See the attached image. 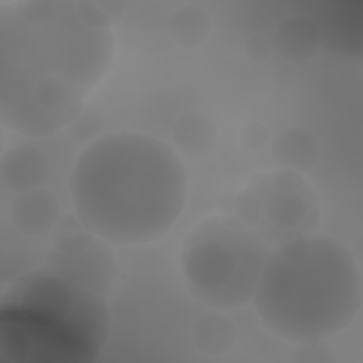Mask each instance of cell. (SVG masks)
I'll return each mask as SVG.
<instances>
[{"instance_id":"cell-3","label":"cell","mask_w":363,"mask_h":363,"mask_svg":"<svg viewBox=\"0 0 363 363\" xmlns=\"http://www.w3.org/2000/svg\"><path fill=\"white\" fill-rule=\"evenodd\" d=\"M251 302L278 337L291 343L328 340L360 315L359 259L330 234L294 237L268 251Z\"/></svg>"},{"instance_id":"cell-2","label":"cell","mask_w":363,"mask_h":363,"mask_svg":"<svg viewBox=\"0 0 363 363\" xmlns=\"http://www.w3.org/2000/svg\"><path fill=\"white\" fill-rule=\"evenodd\" d=\"M79 223L118 247L162 240L182 217L189 172L177 150L139 130H115L88 143L68 176Z\"/></svg>"},{"instance_id":"cell-19","label":"cell","mask_w":363,"mask_h":363,"mask_svg":"<svg viewBox=\"0 0 363 363\" xmlns=\"http://www.w3.org/2000/svg\"><path fill=\"white\" fill-rule=\"evenodd\" d=\"M305 180L302 173L289 169H278L272 176V184L277 190L285 191H296L303 186Z\"/></svg>"},{"instance_id":"cell-8","label":"cell","mask_w":363,"mask_h":363,"mask_svg":"<svg viewBox=\"0 0 363 363\" xmlns=\"http://www.w3.org/2000/svg\"><path fill=\"white\" fill-rule=\"evenodd\" d=\"M320 156V145L315 133L301 126L278 132L271 140V159L279 169L306 173L313 169Z\"/></svg>"},{"instance_id":"cell-6","label":"cell","mask_w":363,"mask_h":363,"mask_svg":"<svg viewBox=\"0 0 363 363\" xmlns=\"http://www.w3.org/2000/svg\"><path fill=\"white\" fill-rule=\"evenodd\" d=\"M323 44L320 24L308 14H291L282 18L274 31V45L282 58L305 62L318 55Z\"/></svg>"},{"instance_id":"cell-10","label":"cell","mask_w":363,"mask_h":363,"mask_svg":"<svg viewBox=\"0 0 363 363\" xmlns=\"http://www.w3.org/2000/svg\"><path fill=\"white\" fill-rule=\"evenodd\" d=\"M237 339V325L218 309L197 316L190 326L191 345L206 356H223L228 353Z\"/></svg>"},{"instance_id":"cell-4","label":"cell","mask_w":363,"mask_h":363,"mask_svg":"<svg viewBox=\"0 0 363 363\" xmlns=\"http://www.w3.org/2000/svg\"><path fill=\"white\" fill-rule=\"evenodd\" d=\"M248 228L235 217L213 218L186 237L180 272L203 303L225 311L251 302L268 251Z\"/></svg>"},{"instance_id":"cell-1","label":"cell","mask_w":363,"mask_h":363,"mask_svg":"<svg viewBox=\"0 0 363 363\" xmlns=\"http://www.w3.org/2000/svg\"><path fill=\"white\" fill-rule=\"evenodd\" d=\"M113 20L99 1L23 0L0 10V121L48 138L85 106L115 54Z\"/></svg>"},{"instance_id":"cell-18","label":"cell","mask_w":363,"mask_h":363,"mask_svg":"<svg viewBox=\"0 0 363 363\" xmlns=\"http://www.w3.org/2000/svg\"><path fill=\"white\" fill-rule=\"evenodd\" d=\"M242 50L245 57L252 62H264L271 54V44L259 34H252L244 40Z\"/></svg>"},{"instance_id":"cell-17","label":"cell","mask_w":363,"mask_h":363,"mask_svg":"<svg viewBox=\"0 0 363 363\" xmlns=\"http://www.w3.org/2000/svg\"><path fill=\"white\" fill-rule=\"evenodd\" d=\"M95 235L89 233L86 228L81 231H71L67 235L61 237L57 242L55 247L58 252L67 255V257H75L86 252L92 244V238Z\"/></svg>"},{"instance_id":"cell-5","label":"cell","mask_w":363,"mask_h":363,"mask_svg":"<svg viewBox=\"0 0 363 363\" xmlns=\"http://www.w3.org/2000/svg\"><path fill=\"white\" fill-rule=\"evenodd\" d=\"M50 172L47 155L28 143L11 146L0 157V182L14 194L41 189Z\"/></svg>"},{"instance_id":"cell-13","label":"cell","mask_w":363,"mask_h":363,"mask_svg":"<svg viewBox=\"0 0 363 363\" xmlns=\"http://www.w3.org/2000/svg\"><path fill=\"white\" fill-rule=\"evenodd\" d=\"M102 116L94 106L85 105L79 113L67 125V135L79 142H88L98 139L102 132Z\"/></svg>"},{"instance_id":"cell-15","label":"cell","mask_w":363,"mask_h":363,"mask_svg":"<svg viewBox=\"0 0 363 363\" xmlns=\"http://www.w3.org/2000/svg\"><path fill=\"white\" fill-rule=\"evenodd\" d=\"M233 210L234 217L240 223H242L247 227H252L258 223L261 217L262 206L259 197L254 191L244 189L235 194Z\"/></svg>"},{"instance_id":"cell-11","label":"cell","mask_w":363,"mask_h":363,"mask_svg":"<svg viewBox=\"0 0 363 363\" xmlns=\"http://www.w3.org/2000/svg\"><path fill=\"white\" fill-rule=\"evenodd\" d=\"M213 28L210 13L204 7L193 3L174 9L167 21L170 38L182 48L201 47L211 37Z\"/></svg>"},{"instance_id":"cell-12","label":"cell","mask_w":363,"mask_h":363,"mask_svg":"<svg viewBox=\"0 0 363 363\" xmlns=\"http://www.w3.org/2000/svg\"><path fill=\"white\" fill-rule=\"evenodd\" d=\"M308 201L296 191L277 190L265 204V214L269 223L279 230L299 227L308 216Z\"/></svg>"},{"instance_id":"cell-7","label":"cell","mask_w":363,"mask_h":363,"mask_svg":"<svg viewBox=\"0 0 363 363\" xmlns=\"http://www.w3.org/2000/svg\"><path fill=\"white\" fill-rule=\"evenodd\" d=\"M60 216L57 197L43 187L16 194L10 206L13 225L27 237L48 234L57 225Z\"/></svg>"},{"instance_id":"cell-14","label":"cell","mask_w":363,"mask_h":363,"mask_svg":"<svg viewBox=\"0 0 363 363\" xmlns=\"http://www.w3.org/2000/svg\"><path fill=\"white\" fill-rule=\"evenodd\" d=\"M336 350L328 340H309L295 343L291 354L294 363H335Z\"/></svg>"},{"instance_id":"cell-16","label":"cell","mask_w":363,"mask_h":363,"mask_svg":"<svg viewBox=\"0 0 363 363\" xmlns=\"http://www.w3.org/2000/svg\"><path fill=\"white\" fill-rule=\"evenodd\" d=\"M238 140L248 150H261L269 143L271 135L262 122L251 121L238 130Z\"/></svg>"},{"instance_id":"cell-9","label":"cell","mask_w":363,"mask_h":363,"mask_svg":"<svg viewBox=\"0 0 363 363\" xmlns=\"http://www.w3.org/2000/svg\"><path fill=\"white\" fill-rule=\"evenodd\" d=\"M170 139L177 152L190 157H201L216 147L218 128L208 113L189 111L174 119L170 128Z\"/></svg>"}]
</instances>
